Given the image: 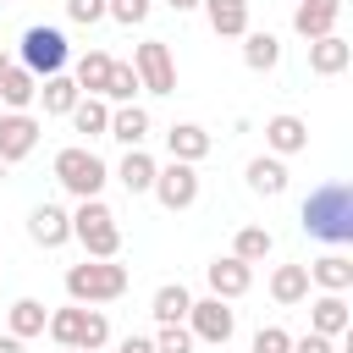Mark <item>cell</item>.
<instances>
[{"mask_svg":"<svg viewBox=\"0 0 353 353\" xmlns=\"http://www.w3.org/2000/svg\"><path fill=\"white\" fill-rule=\"evenodd\" d=\"M298 221H303L309 237H320V243H331V248L353 243V188H347V182H320V188L303 199Z\"/></svg>","mask_w":353,"mask_h":353,"instance_id":"obj_1","label":"cell"},{"mask_svg":"<svg viewBox=\"0 0 353 353\" xmlns=\"http://www.w3.org/2000/svg\"><path fill=\"white\" fill-rule=\"evenodd\" d=\"M121 292H127V265H116V259H83V265L66 270V298L72 303L99 309V303H116Z\"/></svg>","mask_w":353,"mask_h":353,"instance_id":"obj_2","label":"cell"},{"mask_svg":"<svg viewBox=\"0 0 353 353\" xmlns=\"http://www.w3.org/2000/svg\"><path fill=\"white\" fill-rule=\"evenodd\" d=\"M44 331H50L61 347H83V353H99V347L110 342V320H105V309H88V303L50 309Z\"/></svg>","mask_w":353,"mask_h":353,"instance_id":"obj_3","label":"cell"},{"mask_svg":"<svg viewBox=\"0 0 353 353\" xmlns=\"http://www.w3.org/2000/svg\"><path fill=\"white\" fill-rule=\"evenodd\" d=\"M72 237L83 243L88 259H116V248H121L116 210H110L105 199H77V210H72Z\"/></svg>","mask_w":353,"mask_h":353,"instance_id":"obj_4","label":"cell"},{"mask_svg":"<svg viewBox=\"0 0 353 353\" xmlns=\"http://www.w3.org/2000/svg\"><path fill=\"white\" fill-rule=\"evenodd\" d=\"M55 182H61L72 199H99L105 182H110V165H105L88 143H66V149L55 154Z\"/></svg>","mask_w":353,"mask_h":353,"instance_id":"obj_5","label":"cell"},{"mask_svg":"<svg viewBox=\"0 0 353 353\" xmlns=\"http://www.w3.org/2000/svg\"><path fill=\"white\" fill-rule=\"evenodd\" d=\"M66 55H72V44H66V33L61 28H28L22 33V66L33 72V77H50V72H66Z\"/></svg>","mask_w":353,"mask_h":353,"instance_id":"obj_6","label":"cell"},{"mask_svg":"<svg viewBox=\"0 0 353 353\" xmlns=\"http://www.w3.org/2000/svg\"><path fill=\"white\" fill-rule=\"evenodd\" d=\"M132 72L149 94H176V61H171V44L165 39H143L132 44Z\"/></svg>","mask_w":353,"mask_h":353,"instance_id":"obj_7","label":"cell"},{"mask_svg":"<svg viewBox=\"0 0 353 353\" xmlns=\"http://www.w3.org/2000/svg\"><path fill=\"white\" fill-rule=\"evenodd\" d=\"M188 331H193V342H210V347H226L232 342V331H237V314L226 309V298H193V309H188Z\"/></svg>","mask_w":353,"mask_h":353,"instance_id":"obj_8","label":"cell"},{"mask_svg":"<svg viewBox=\"0 0 353 353\" xmlns=\"http://www.w3.org/2000/svg\"><path fill=\"white\" fill-rule=\"evenodd\" d=\"M171 215L176 210H193L199 204V165H188V160H171V165H160L154 171V188H149Z\"/></svg>","mask_w":353,"mask_h":353,"instance_id":"obj_9","label":"cell"},{"mask_svg":"<svg viewBox=\"0 0 353 353\" xmlns=\"http://www.w3.org/2000/svg\"><path fill=\"white\" fill-rule=\"evenodd\" d=\"M39 116H28V110H6L0 116V160L11 165V160H28L33 149H39Z\"/></svg>","mask_w":353,"mask_h":353,"instance_id":"obj_10","label":"cell"},{"mask_svg":"<svg viewBox=\"0 0 353 353\" xmlns=\"http://www.w3.org/2000/svg\"><path fill=\"white\" fill-rule=\"evenodd\" d=\"M204 281H210V292H215V298H226V303H232V298H243V292L254 287V265H243L237 254H221V259H210V265H204Z\"/></svg>","mask_w":353,"mask_h":353,"instance_id":"obj_11","label":"cell"},{"mask_svg":"<svg viewBox=\"0 0 353 353\" xmlns=\"http://www.w3.org/2000/svg\"><path fill=\"white\" fill-rule=\"evenodd\" d=\"M336 17H342V0H292V33L298 39L336 33Z\"/></svg>","mask_w":353,"mask_h":353,"instance_id":"obj_12","label":"cell"},{"mask_svg":"<svg viewBox=\"0 0 353 353\" xmlns=\"http://www.w3.org/2000/svg\"><path fill=\"white\" fill-rule=\"evenodd\" d=\"M28 237H33L39 248H61V243H72V210H61V204H39V210L28 215Z\"/></svg>","mask_w":353,"mask_h":353,"instance_id":"obj_13","label":"cell"},{"mask_svg":"<svg viewBox=\"0 0 353 353\" xmlns=\"http://www.w3.org/2000/svg\"><path fill=\"white\" fill-rule=\"evenodd\" d=\"M353 66V44L342 33H325V39H309V72L314 77H336Z\"/></svg>","mask_w":353,"mask_h":353,"instance_id":"obj_14","label":"cell"},{"mask_svg":"<svg viewBox=\"0 0 353 353\" xmlns=\"http://www.w3.org/2000/svg\"><path fill=\"white\" fill-rule=\"evenodd\" d=\"M165 149H171V160H188V165H199V160L215 149V138H210L199 121H171V127H165Z\"/></svg>","mask_w":353,"mask_h":353,"instance_id":"obj_15","label":"cell"},{"mask_svg":"<svg viewBox=\"0 0 353 353\" xmlns=\"http://www.w3.org/2000/svg\"><path fill=\"white\" fill-rule=\"evenodd\" d=\"M309 303V331H320V336H342L347 331V298L342 292H320V298H303Z\"/></svg>","mask_w":353,"mask_h":353,"instance_id":"obj_16","label":"cell"},{"mask_svg":"<svg viewBox=\"0 0 353 353\" xmlns=\"http://www.w3.org/2000/svg\"><path fill=\"white\" fill-rule=\"evenodd\" d=\"M105 138H116L121 149H143V138H149V110H143V105H116Z\"/></svg>","mask_w":353,"mask_h":353,"instance_id":"obj_17","label":"cell"},{"mask_svg":"<svg viewBox=\"0 0 353 353\" xmlns=\"http://www.w3.org/2000/svg\"><path fill=\"white\" fill-rule=\"evenodd\" d=\"M265 149L270 154H298V149H309V127H303V116H270L265 121Z\"/></svg>","mask_w":353,"mask_h":353,"instance_id":"obj_18","label":"cell"},{"mask_svg":"<svg viewBox=\"0 0 353 353\" xmlns=\"http://www.w3.org/2000/svg\"><path fill=\"white\" fill-rule=\"evenodd\" d=\"M33 99H44V116H66V110L83 99V88H77V77L50 72V77H39V94H33Z\"/></svg>","mask_w":353,"mask_h":353,"instance_id":"obj_19","label":"cell"},{"mask_svg":"<svg viewBox=\"0 0 353 353\" xmlns=\"http://www.w3.org/2000/svg\"><path fill=\"white\" fill-rule=\"evenodd\" d=\"M199 6H204L210 28H215L221 39H243V33H248V0H199Z\"/></svg>","mask_w":353,"mask_h":353,"instance_id":"obj_20","label":"cell"},{"mask_svg":"<svg viewBox=\"0 0 353 353\" xmlns=\"http://www.w3.org/2000/svg\"><path fill=\"white\" fill-rule=\"evenodd\" d=\"M276 61H281V39L270 28H248L243 33V66L248 72H270Z\"/></svg>","mask_w":353,"mask_h":353,"instance_id":"obj_21","label":"cell"},{"mask_svg":"<svg viewBox=\"0 0 353 353\" xmlns=\"http://www.w3.org/2000/svg\"><path fill=\"white\" fill-rule=\"evenodd\" d=\"M248 188L265 193V199H281V193H287V165H281V154H254V160H248Z\"/></svg>","mask_w":353,"mask_h":353,"instance_id":"obj_22","label":"cell"},{"mask_svg":"<svg viewBox=\"0 0 353 353\" xmlns=\"http://www.w3.org/2000/svg\"><path fill=\"white\" fill-rule=\"evenodd\" d=\"M270 298H276L281 309L303 303V298H309V265H276V270H270Z\"/></svg>","mask_w":353,"mask_h":353,"instance_id":"obj_23","label":"cell"},{"mask_svg":"<svg viewBox=\"0 0 353 353\" xmlns=\"http://www.w3.org/2000/svg\"><path fill=\"white\" fill-rule=\"evenodd\" d=\"M309 287H320V292H347V287H353V259H342V254L314 259V265H309Z\"/></svg>","mask_w":353,"mask_h":353,"instance_id":"obj_24","label":"cell"},{"mask_svg":"<svg viewBox=\"0 0 353 353\" xmlns=\"http://www.w3.org/2000/svg\"><path fill=\"white\" fill-rule=\"evenodd\" d=\"M188 309H193V292H188L182 281H165V287L149 298V314H154L160 325H176V320H188Z\"/></svg>","mask_w":353,"mask_h":353,"instance_id":"obj_25","label":"cell"},{"mask_svg":"<svg viewBox=\"0 0 353 353\" xmlns=\"http://www.w3.org/2000/svg\"><path fill=\"white\" fill-rule=\"evenodd\" d=\"M66 116H72V127H77V132H88V138H105V127H110V99H99V94H83V99H77Z\"/></svg>","mask_w":353,"mask_h":353,"instance_id":"obj_26","label":"cell"},{"mask_svg":"<svg viewBox=\"0 0 353 353\" xmlns=\"http://www.w3.org/2000/svg\"><path fill=\"white\" fill-rule=\"evenodd\" d=\"M154 171H160V165H154L143 149H127L121 165H116V182H121L127 193H149V188H154Z\"/></svg>","mask_w":353,"mask_h":353,"instance_id":"obj_27","label":"cell"},{"mask_svg":"<svg viewBox=\"0 0 353 353\" xmlns=\"http://www.w3.org/2000/svg\"><path fill=\"white\" fill-rule=\"evenodd\" d=\"M44 320H50V309L39 303V298H17L11 309H6V325H11V336H44Z\"/></svg>","mask_w":353,"mask_h":353,"instance_id":"obj_28","label":"cell"},{"mask_svg":"<svg viewBox=\"0 0 353 353\" xmlns=\"http://www.w3.org/2000/svg\"><path fill=\"white\" fill-rule=\"evenodd\" d=\"M33 94H39V77H33L28 66H6V72H0V105L28 110V105H33Z\"/></svg>","mask_w":353,"mask_h":353,"instance_id":"obj_29","label":"cell"},{"mask_svg":"<svg viewBox=\"0 0 353 353\" xmlns=\"http://www.w3.org/2000/svg\"><path fill=\"white\" fill-rule=\"evenodd\" d=\"M270 248H276V237H270L265 226H237V237H232V254H237L243 265H259Z\"/></svg>","mask_w":353,"mask_h":353,"instance_id":"obj_30","label":"cell"},{"mask_svg":"<svg viewBox=\"0 0 353 353\" xmlns=\"http://www.w3.org/2000/svg\"><path fill=\"white\" fill-rule=\"evenodd\" d=\"M138 88H143L138 72H132L127 61H110V77H105V94H99V99H110V105H132Z\"/></svg>","mask_w":353,"mask_h":353,"instance_id":"obj_31","label":"cell"},{"mask_svg":"<svg viewBox=\"0 0 353 353\" xmlns=\"http://www.w3.org/2000/svg\"><path fill=\"white\" fill-rule=\"evenodd\" d=\"M105 77H110V55H105V50H88V55L77 61V88H83V94H105Z\"/></svg>","mask_w":353,"mask_h":353,"instance_id":"obj_32","label":"cell"},{"mask_svg":"<svg viewBox=\"0 0 353 353\" xmlns=\"http://www.w3.org/2000/svg\"><path fill=\"white\" fill-rule=\"evenodd\" d=\"M154 353H193V331H188V320H176V325H160V336H154Z\"/></svg>","mask_w":353,"mask_h":353,"instance_id":"obj_33","label":"cell"},{"mask_svg":"<svg viewBox=\"0 0 353 353\" xmlns=\"http://www.w3.org/2000/svg\"><path fill=\"white\" fill-rule=\"evenodd\" d=\"M248 353H292V336L281 331V325H259L254 331V347Z\"/></svg>","mask_w":353,"mask_h":353,"instance_id":"obj_34","label":"cell"},{"mask_svg":"<svg viewBox=\"0 0 353 353\" xmlns=\"http://www.w3.org/2000/svg\"><path fill=\"white\" fill-rule=\"evenodd\" d=\"M149 6H154V0H110V6H105V17H116V22L138 28V22L149 17Z\"/></svg>","mask_w":353,"mask_h":353,"instance_id":"obj_35","label":"cell"},{"mask_svg":"<svg viewBox=\"0 0 353 353\" xmlns=\"http://www.w3.org/2000/svg\"><path fill=\"white\" fill-rule=\"evenodd\" d=\"M105 6L110 0H66V17L83 22V28H94V22H105Z\"/></svg>","mask_w":353,"mask_h":353,"instance_id":"obj_36","label":"cell"},{"mask_svg":"<svg viewBox=\"0 0 353 353\" xmlns=\"http://www.w3.org/2000/svg\"><path fill=\"white\" fill-rule=\"evenodd\" d=\"M336 342L331 336H320V331H303V336H292V353H331Z\"/></svg>","mask_w":353,"mask_h":353,"instance_id":"obj_37","label":"cell"},{"mask_svg":"<svg viewBox=\"0 0 353 353\" xmlns=\"http://www.w3.org/2000/svg\"><path fill=\"white\" fill-rule=\"evenodd\" d=\"M116 353H154V342H149V336H121Z\"/></svg>","mask_w":353,"mask_h":353,"instance_id":"obj_38","label":"cell"},{"mask_svg":"<svg viewBox=\"0 0 353 353\" xmlns=\"http://www.w3.org/2000/svg\"><path fill=\"white\" fill-rule=\"evenodd\" d=\"M0 353H22V336H11V331H6V336H0Z\"/></svg>","mask_w":353,"mask_h":353,"instance_id":"obj_39","label":"cell"},{"mask_svg":"<svg viewBox=\"0 0 353 353\" xmlns=\"http://www.w3.org/2000/svg\"><path fill=\"white\" fill-rule=\"evenodd\" d=\"M165 6H171L176 17H182V11H199V0H165Z\"/></svg>","mask_w":353,"mask_h":353,"instance_id":"obj_40","label":"cell"},{"mask_svg":"<svg viewBox=\"0 0 353 353\" xmlns=\"http://www.w3.org/2000/svg\"><path fill=\"white\" fill-rule=\"evenodd\" d=\"M6 66H11V61H6V50H0V72H6Z\"/></svg>","mask_w":353,"mask_h":353,"instance_id":"obj_41","label":"cell"},{"mask_svg":"<svg viewBox=\"0 0 353 353\" xmlns=\"http://www.w3.org/2000/svg\"><path fill=\"white\" fill-rule=\"evenodd\" d=\"M331 353H353V347H331Z\"/></svg>","mask_w":353,"mask_h":353,"instance_id":"obj_42","label":"cell"},{"mask_svg":"<svg viewBox=\"0 0 353 353\" xmlns=\"http://www.w3.org/2000/svg\"><path fill=\"white\" fill-rule=\"evenodd\" d=\"M0 182H6V160H0Z\"/></svg>","mask_w":353,"mask_h":353,"instance_id":"obj_43","label":"cell"},{"mask_svg":"<svg viewBox=\"0 0 353 353\" xmlns=\"http://www.w3.org/2000/svg\"><path fill=\"white\" fill-rule=\"evenodd\" d=\"M61 353H83V347H61Z\"/></svg>","mask_w":353,"mask_h":353,"instance_id":"obj_44","label":"cell"},{"mask_svg":"<svg viewBox=\"0 0 353 353\" xmlns=\"http://www.w3.org/2000/svg\"><path fill=\"white\" fill-rule=\"evenodd\" d=\"M0 6H11V0H0Z\"/></svg>","mask_w":353,"mask_h":353,"instance_id":"obj_45","label":"cell"}]
</instances>
